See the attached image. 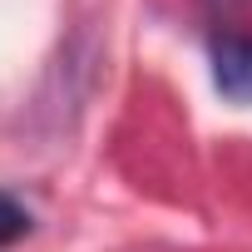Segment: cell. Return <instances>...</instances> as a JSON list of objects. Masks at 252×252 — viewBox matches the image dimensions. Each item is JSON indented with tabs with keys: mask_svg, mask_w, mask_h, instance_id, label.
Returning <instances> with one entry per match:
<instances>
[{
	"mask_svg": "<svg viewBox=\"0 0 252 252\" xmlns=\"http://www.w3.org/2000/svg\"><path fill=\"white\" fill-rule=\"evenodd\" d=\"M30 232V213L10 198V193H0V247H10Z\"/></svg>",
	"mask_w": 252,
	"mask_h": 252,
	"instance_id": "2",
	"label": "cell"
},
{
	"mask_svg": "<svg viewBox=\"0 0 252 252\" xmlns=\"http://www.w3.org/2000/svg\"><path fill=\"white\" fill-rule=\"evenodd\" d=\"M213 84L232 104H252V40L247 35H218L213 40Z\"/></svg>",
	"mask_w": 252,
	"mask_h": 252,
	"instance_id": "1",
	"label": "cell"
}]
</instances>
